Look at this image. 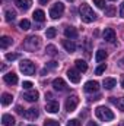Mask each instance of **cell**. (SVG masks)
<instances>
[{
    "instance_id": "35",
    "label": "cell",
    "mask_w": 124,
    "mask_h": 126,
    "mask_svg": "<svg viewBox=\"0 0 124 126\" xmlns=\"http://www.w3.org/2000/svg\"><path fill=\"white\" fill-rule=\"evenodd\" d=\"M67 126H80V122L77 119H72V120L67 122Z\"/></svg>"
},
{
    "instance_id": "31",
    "label": "cell",
    "mask_w": 124,
    "mask_h": 126,
    "mask_svg": "<svg viewBox=\"0 0 124 126\" xmlns=\"http://www.w3.org/2000/svg\"><path fill=\"white\" fill-rule=\"evenodd\" d=\"M18 57H19V54H18V53H7V54H6V60H9V62L16 60Z\"/></svg>"
},
{
    "instance_id": "16",
    "label": "cell",
    "mask_w": 124,
    "mask_h": 126,
    "mask_svg": "<svg viewBox=\"0 0 124 126\" xmlns=\"http://www.w3.org/2000/svg\"><path fill=\"white\" fill-rule=\"evenodd\" d=\"M15 4H16L19 9H22V10H28V9L31 7L32 1L31 0H15Z\"/></svg>"
},
{
    "instance_id": "40",
    "label": "cell",
    "mask_w": 124,
    "mask_h": 126,
    "mask_svg": "<svg viewBox=\"0 0 124 126\" xmlns=\"http://www.w3.org/2000/svg\"><path fill=\"white\" fill-rule=\"evenodd\" d=\"M50 0H39V4H47Z\"/></svg>"
},
{
    "instance_id": "44",
    "label": "cell",
    "mask_w": 124,
    "mask_h": 126,
    "mask_svg": "<svg viewBox=\"0 0 124 126\" xmlns=\"http://www.w3.org/2000/svg\"><path fill=\"white\" fill-rule=\"evenodd\" d=\"M111 1H115V0H111Z\"/></svg>"
},
{
    "instance_id": "21",
    "label": "cell",
    "mask_w": 124,
    "mask_h": 126,
    "mask_svg": "<svg viewBox=\"0 0 124 126\" xmlns=\"http://www.w3.org/2000/svg\"><path fill=\"white\" fill-rule=\"evenodd\" d=\"M74 64H76V69L79 72H86L88 70V63L85 62V60H82V59H77L74 62Z\"/></svg>"
},
{
    "instance_id": "10",
    "label": "cell",
    "mask_w": 124,
    "mask_h": 126,
    "mask_svg": "<svg viewBox=\"0 0 124 126\" xmlns=\"http://www.w3.org/2000/svg\"><path fill=\"white\" fill-rule=\"evenodd\" d=\"M102 37H104L105 41H108V43H114V41H115V31H114L112 28H105L104 32H102Z\"/></svg>"
},
{
    "instance_id": "41",
    "label": "cell",
    "mask_w": 124,
    "mask_h": 126,
    "mask_svg": "<svg viewBox=\"0 0 124 126\" xmlns=\"http://www.w3.org/2000/svg\"><path fill=\"white\" fill-rule=\"evenodd\" d=\"M121 87H123V88H124V81H123V82H121Z\"/></svg>"
},
{
    "instance_id": "26",
    "label": "cell",
    "mask_w": 124,
    "mask_h": 126,
    "mask_svg": "<svg viewBox=\"0 0 124 126\" xmlns=\"http://www.w3.org/2000/svg\"><path fill=\"white\" fill-rule=\"evenodd\" d=\"M19 28H21V30H24V31H26V30H29V28H31V22H29L28 19H22V21L19 22Z\"/></svg>"
},
{
    "instance_id": "14",
    "label": "cell",
    "mask_w": 124,
    "mask_h": 126,
    "mask_svg": "<svg viewBox=\"0 0 124 126\" xmlns=\"http://www.w3.org/2000/svg\"><path fill=\"white\" fill-rule=\"evenodd\" d=\"M64 35H66L67 40H74V38H77V31H76L74 27H66L64 28Z\"/></svg>"
},
{
    "instance_id": "30",
    "label": "cell",
    "mask_w": 124,
    "mask_h": 126,
    "mask_svg": "<svg viewBox=\"0 0 124 126\" xmlns=\"http://www.w3.org/2000/svg\"><path fill=\"white\" fill-rule=\"evenodd\" d=\"M105 69H107V64H105V63H102L101 66H98V67L95 69V73H96V75H102V73L105 72Z\"/></svg>"
},
{
    "instance_id": "29",
    "label": "cell",
    "mask_w": 124,
    "mask_h": 126,
    "mask_svg": "<svg viewBox=\"0 0 124 126\" xmlns=\"http://www.w3.org/2000/svg\"><path fill=\"white\" fill-rule=\"evenodd\" d=\"M45 35H47V38H54L56 35H57V31H56V28H47V31H45Z\"/></svg>"
},
{
    "instance_id": "36",
    "label": "cell",
    "mask_w": 124,
    "mask_h": 126,
    "mask_svg": "<svg viewBox=\"0 0 124 126\" xmlns=\"http://www.w3.org/2000/svg\"><path fill=\"white\" fill-rule=\"evenodd\" d=\"M57 66H59V63H57V62H54V60H51V62H48V63H47V67H48V69H56Z\"/></svg>"
},
{
    "instance_id": "6",
    "label": "cell",
    "mask_w": 124,
    "mask_h": 126,
    "mask_svg": "<svg viewBox=\"0 0 124 126\" xmlns=\"http://www.w3.org/2000/svg\"><path fill=\"white\" fill-rule=\"evenodd\" d=\"M77 104H79V98H77V95H70V97L66 100L64 107H66V110L70 113V111H74V110H76Z\"/></svg>"
},
{
    "instance_id": "34",
    "label": "cell",
    "mask_w": 124,
    "mask_h": 126,
    "mask_svg": "<svg viewBox=\"0 0 124 126\" xmlns=\"http://www.w3.org/2000/svg\"><path fill=\"white\" fill-rule=\"evenodd\" d=\"M93 3H95L99 9H104V7H105V0H93Z\"/></svg>"
},
{
    "instance_id": "37",
    "label": "cell",
    "mask_w": 124,
    "mask_h": 126,
    "mask_svg": "<svg viewBox=\"0 0 124 126\" xmlns=\"http://www.w3.org/2000/svg\"><path fill=\"white\" fill-rule=\"evenodd\" d=\"M22 87H24L25 90H31V88H32V82H29V81H25V82L22 84Z\"/></svg>"
},
{
    "instance_id": "20",
    "label": "cell",
    "mask_w": 124,
    "mask_h": 126,
    "mask_svg": "<svg viewBox=\"0 0 124 126\" xmlns=\"http://www.w3.org/2000/svg\"><path fill=\"white\" fill-rule=\"evenodd\" d=\"M32 16H34V19H35L37 22H44V21H45V13H44V10H41V9H37Z\"/></svg>"
},
{
    "instance_id": "33",
    "label": "cell",
    "mask_w": 124,
    "mask_h": 126,
    "mask_svg": "<svg viewBox=\"0 0 124 126\" xmlns=\"http://www.w3.org/2000/svg\"><path fill=\"white\" fill-rule=\"evenodd\" d=\"M114 13H115V9L112 6L108 7V9H105V16H114Z\"/></svg>"
},
{
    "instance_id": "8",
    "label": "cell",
    "mask_w": 124,
    "mask_h": 126,
    "mask_svg": "<svg viewBox=\"0 0 124 126\" xmlns=\"http://www.w3.org/2000/svg\"><path fill=\"white\" fill-rule=\"evenodd\" d=\"M67 78H69L70 82H73V84H79V82H80V73H79V70H76V69H69V70H67Z\"/></svg>"
},
{
    "instance_id": "32",
    "label": "cell",
    "mask_w": 124,
    "mask_h": 126,
    "mask_svg": "<svg viewBox=\"0 0 124 126\" xmlns=\"http://www.w3.org/2000/svg\"><path fill=\"white\" fill-rule=\"evenodd\" d=\"M44 126H60V123L57 120H53V119H48L44 122Z\"/></svg>"
},
{
    "instance_id": "43",
    "label": "cell",
    "mask_w": 124,
    "mask_h": 126,
    "mask_svg": "<svg viewBox=\"0 0 124 126\" xmlns=\"http://www.w3.org/2000/svg\"><path fill=\"white\" fill-rule=\"evenodd\" d=\"M29 126H35V125H29Z\"/></svg>"
},
{
    "instance_id": "17",
    "label": "cell",
    "mask_w": 124,
    "mask_h": 126,
    "mask_svg": "<svg viewBox=\"0 0 124 126\" xmlns=\"http://www.w3.org/2000/svg\"><path fill=\"white\" fill-rule=\"evenodd\" d=\"M63 47H64L66 51H69V53L76 51V44H74L72 40H63Z\"/></svg>"
},
{
    "instance_id": "38",
    "label": "cell",
    "mask_w": 124,
    "mask_h": 126,
    "mask_svg": "<svg viewBox=\"0 0 124 126\" xmlns=\"http://www.w3.org/2000/svg\"><path fill=\"white\" fill-rule=\"evenodd\" d=\"M120 16H121V18H124V1L120 4Z\"/></svg>"
},
{
    "instance_id": "3",
    "label": "cell",
    "mask_w": 124,
    "mask_h": 126,
    "mask_svg": "<svg viewBox=\"0 0 124 126\" xmlns=\"http://www.w3.org/2000/svg\"><path fill=\"white\" fill-rule=\"evenodd\" d=\"M19 69H21V72H24V75H34L35 73V64L31 60H26V59L21 60Z\"/></svg>"
},
{
    "instance_id": "23",
    "label": "cell",
    "mask_w": 124,
    "mask_h": 126,
    "mask_svg": "<svg viewBox=\"0 0 124 126\" xmlns=\"http://www.w3.org/2000/svg\"><path fill=\"white\" fill-rule=\"evenodd\" d=\"M105 59H107V51L105 50H98L96 54H95V60L98 63H101V62H104Z\"/></svg>"
},
{
    "instance_id": "27",
    "label": "cell",
    "mask_w": 124,
    "mask_h": 126,
    "mask_svg": "<svg viewBox=\"0 0 124 126\" xmlns=\"http://www.w3.org/2000/svg\"><path fill=\"white\" fill-rule=\"evenodd\" d=\"M15 18H16V12L15 10H6V21L7 22L15 21Z\"/></svg>"
},
{
    "instance_id": "12",
    "label": "cell",
    "mask_w": 124,
    "mask_h": 126,
    "mask_svg": "<svg viewBox=\"0 0 124 126\" xmlns=\"http://www.w3.org/2000/svg\"><path fill=\"white\" fill-rule=\"evenodd\" d=\"M45 110H47L48 113H57V111L60 110V106H59V103H57V101L50 100V101L45 104Z\"/></svg>"
},
{
    "instance_id": "5",
    "label": "cell",
    "mask_w": 124,
    "mask_h": 126,
    "mask_svg": "<svg viewBox=\"0 0 124 126\" xmlns=\"http://www.w3.org/2000/svg\"><path fill=\"white\" fill-rule=\"evenodd\" d=\"M63 12H64V4L60 3V1H57L56 4L51 6V9H50V16H51L53 19H59L63 15Z\"/></svg>"
},
{
    "instance_id": "25",
    "label": "cell",
    "mask_w": 124,
    "mask_h": 126,
    "mask_svg": "<svg viewBox=\"0 0 124 126\" xmlns=\"http://www.w3.org/2000/svg\"><path fill=\"white\" fill-rule=\"evenodd\" d=\"M12 100H13L12 94H7V93H4V94L1 95V104H3V106H9V104L12 103Z\"/></svg>"
},
{
    "instance_id": "39",
    "label": "cell",
    "mask_w": 124,
    "mask_h": 126,
    "mask_svg": "<svg viewBox=\"0 0 124 126\" xmlns=\"http://www.w3.org/2000/svg\"><path fill=\"white\" fill-rule=\"evenodd\" d=\"M86 126H98V123H95V122H88Z\"/></svg>"
},
{
    "instance_id": "13",
    "label": "cell",
    "mask_w": 124,
    "mask_h": 126,
    "mask_svg": "<svg viewBox=\"0 0 124 126\" xmlns=\"http://www.w3.org/2000/svg\"><path fill=\"white\" fill-rule=\"evenodd\" d=\"M38 97H39V94H38V91H35V90H28V91L24 94V98H25L26 101H29V103L37 101Z\"/></svg>"
},
{
    "instance_id": "22",
    "label": "cell",
    "mask_w": 124,
    "mask_h": 126,
    "mask_svg": "<svg viewBox=\"0 0 124 126\" xmlns=\"http://www.w3.org/2000/svg\"><path fill=\"white\" fill-rule=\"evenodd\" d=\"M10 44H13V40L10 38V37H7V35H4V37H1V40H0V47L4 50V48H7Z\"/></svg>"
},
{
    "instance_id": "19",
    "label": "cell",
    "mask_w": 124,
    "mask_h": 126,
    "mask_svg": "<svg viewBox=\"0 0 124 126\" xmlns=\"http://www.w3.org/2000/svg\"><path fill=\"white\" fill-rule=\"evenodd\" d=\"M102 85H104L105 90H112V88L117 85V81H115L114 78H105L104 82H102Z\"/></svg>"
},
{
    "instance_id": "42",
    "label": "cell",
    "mask_w": 124,
    "mask_h": 126,
    "mask_svg": "<svg viewBox=\"0 0 124 126\" xmlns=\"http://www.w3.org/2000/svg\"><path fill=\"white\" fill-rule=\"evenodd\" d=\"M67 1H74V0H67Z\"/></svg>"
},
{
    "instance_id": "11",
    "label": "cell",
    "mask_w": 124,
    "mask_h": 126,
    "mask_svg": "<svg viewBox=\"0 0 124 126\" xmlns=\"http://www.w3.org/2000/svg\"><path fill=\"white\" fill-rule=\"evenodd\" d=\"M3 79H4V82L9 84V85H16V84H18V75L13 73V72L6 73V75L3 76Z\"/></svg>"
},
{
    "instance_id": "28",
    "label": "cell",
    "mask_w": 124,
    "mask_h": 126,
    "mask_svg": "<svg viewBox=\"0 0 124 126\" xmlns=\"http://www.w3.org/2000/svg\"><path fill=\"white\" fill-rule=\"evenodd\" d=\"M45 51H47V54H50V56H56V54H57V48H56V46H53V44H48L47 48H45Z\"/></svg>"
},
{
    "instance_id": "7",
    "label": "cell",
    "mask_w": 124,
    "mask_h": 126,
    "mask_svg": "<svg viewBox=\"0 0 124 126\" xmlns=\"http://www.w3.org/2000/svg\"><path fill=\"white\" fill-rule=\"evenodd\" d=\"M53 88H54L56 91L63 93V91L67 90V84L64 82V79H62V78H56V79L53 81Z\"/></svg>"
},
{
    "instance_id": "9",
    "label": "cell",
    "mask_w": 124,
    "mask_h": 126,
    "mask_svg": "<svg viewBox=\"0 0 124 126\" xmlns=\"http://www.w3.org/2000/svg\"><path fill=\"white\" fill-rule=\"evenodd\" d=\"M98 88H99V84H98L96 81H88V82L85 84V87H83L85 93H88V94L96 93V91H98Z\"/></svg>"
},
{
    "instance_id": "4",
    "label": "cell",
    "mask_w": 124,
    "mask_h": 126,
    "mask_svg": "<svg viewBox=\"0 0 124 126\" xmlns=\"http://www.w3.org/2000/svg\"><path fill=\"white\" fill-rule=\"evenodd\" d=\"M39 44H41V40H39L38 37H35V35H31V37H28V38L25 40L24 47H25L26 50H29V51H34V50H37V48L39 47Z\"/></svg>"
},
{
    "instance_id": "1",
    "label": "cell",
    "mask_w": 124,
    "mask_h": 126,
    "mask_svg": "<svg viewBox=\"0 0 124 126\" xmlns=\"http://www.w3.org/2000/svg\"><path fill=\"white\" fill-rule=\"evenodd\" d=\"M79 15H80V19H82L83 22H86V24H91V22H93V21L96 19L95 12L91 9V6H89L88 3H83V4L79 7Z\"/></svg>"
},
{
    "instance_id": "18",
    "label": "cell",
    "mask_w": 124,
    "mask_h": 126,
    "mask_svg": "<svg viewBox=\"0 0 124 126\" xmlns=\"http://www.w3.org/2000/svg\"><path fill=\"white\" fill-rule=\"evenodd\" d=\"M1 123L4 126H15V117L13 116H10V114H3L1 116Z\"/></svg>"
},
{
    "instance_id": "15",
    "label": "cell",
    "mask_w": 124,
    "mask_h": 126,
    "mask_svg": "<svg viewBox=\"0 0 124 126\" xmlns=\"http://www.w3.org/2000/svg\"><path fill=\"white\" fill-rule=\"evenodd\" d=\"M38 110L37 109H28L25 113H24V116H25V119H28V120H35L37 117H38Z\"/></svg>"
},
{
    "instance_id": "2",
    "label": "cell",
    "mask_w": 124,
    "mask_h": 126,
    "mask_svg": "<svg viewBox=\"0 0 124 126\" xmlns=\"http://www.w3.org/2000/svg\"><path fill=\"white\" fill-rule=\"evenodd\" d=\"M95 114H96V117H98L99 120H102V122H110V120H112V119L115 117L114 113H112V110H110V109L105 107V106L96 107V109H95Z\"/></svg>"
},
{
    "instance_id": "24",
    "label": "cell",
    "mask_w": 124,
    "mask_h": 126,
    "mask_svg": "<svg viewBox=\"0 0 124 126\" xmlns=\"http://www.w3.org/2000/svg\"><path fill=\"white\" fill-rule=\"evenodd\" d=\"M111 103L115 104L118 107V110L124 111V97H121V98H111Z\"/></svg>"
}]
</instances>
